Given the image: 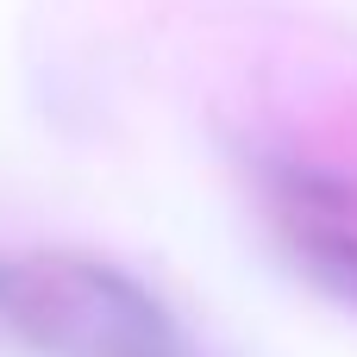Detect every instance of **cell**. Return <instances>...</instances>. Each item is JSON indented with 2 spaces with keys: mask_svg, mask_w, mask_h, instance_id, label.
Instances as JSON below:
<instances>
[{
  "mask_svg": "<svg viewBox=\"0 0 357 357\" xmlns=\"http://www.w3.org/2000/svg\"><path fill=\"white\" fill-rule=\"evenodd\" d=\"M282 238L295 251V264L333 295V301H357V226L339 201V188H320V176L307 169H282L270 182Z\"/></svg>",
  "mask_w": 357,
  "mask_h": 357,
  "instance_id": "obj_2",
  "label": "cell"
},
{
  "mask_svg": "<svg viewBox=\"0 0 357 357\" xmlns=\"http://www.w3.org/2000/svg\"><path fill=\"white\" fill-rule=\"evenodd\" d=\"M0 333L44 357H188L163 307L100 264L0 270Z\"/></svg>",
  "mask_w": 357,
  "mask_h": 357,
  "instance_id": "obj_1",
  "label": "cell"
}]
</instances>
